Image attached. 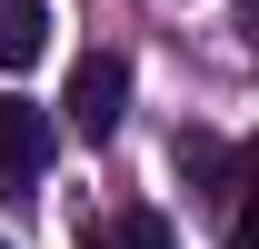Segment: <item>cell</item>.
Returning a JSON list of instances; mask_svg holds the SVG:
<instances>
[{
  "mask_svg": "<svg viewBox=\"0 0 259 249\" xmlns=\"http://www.w3.org/2000/svg\"><path fill=\"white\" fill-rule=\"evenodd\" d=\"M50 50V10L40 0H0V70H30Z\"/></svg>",
  "mask_w": 259,
  "mask_h": 249,
  "instance_id": "obj_3",
  "label": "cell"
},
{
  "mask_svg": "<svg viewBox=\"0 0 259 249\" xmlns=\"http://www.w3.org/2000/svg\"><path fill=\"white\" fill-rule=\"evenodd\" d=\"M70 130H80V140H110V130H120V110H130V60H110V50H90V60L70 70Z\"/></svg>",
  "mask_w": 259,
  "mask_h": 249,
  "instance_id": "obj_1",
  "label": "cell"
},
{
  "mask_svg": "<svg viewBox=\"0 0 259 249\" xmlns=\"http://www.w3.org/2000/svg\"><path fill=\"white\" fill-rule=\"evenodd\" d=\"M130 249H169V229H160L150 210H140V219H130Z\"/></svg>",
  "mask_w": 259,
  "mask_h": 249,
  "instance_id": "obj_4",
  "label": "cell"
},
{
  "mask_svg": "<svg viewBox=\"0 0 259 249\" xmlns=\"http://www.w3.org/2000/svg\"><path fill=\"white\" fill-rule=\"evenodd\" d=\"M40 170H50V110L0 90V189L20 199V189H40Z\"/></svg>",
  "mask_w": 259,
  "mask_h": 249,
  "instance_id": "obj_2",
  "label": "cell"
}]
</instances>
